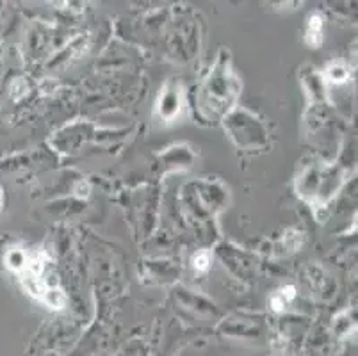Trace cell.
Segmentation results:
<instances>
[{"label":"cell","mask_w":358,"mask_h":356,"mask_svg":"<svg viewBox=\"0 0 358 356\" xmlns=\"http://www.w3.org/2000/svg\"><path fill=\"white\" fill-rule=\"evenodd\" d=\"M209 264H211V255H209L207 250L200 251L193 257V267L200 272H205L209 269Z\"/></svg>","instance_id":"3"},{"label":"cell","mask_w":358,"mask_h":356,"mask_svg":"<svg viewBox=\"0 0 358 356\" xmlns=\"http://www.w3.org/2000/svg\"><path fill=\"white\" fill-rule=\"evenodd\" d=\"M278 294H280V296L284 297L285 301H291V299H294L296 290H294V287H292V285H289V287H285V289H282Z\"/></svg>","instance_id":"4"},{"label":"cell","mask_w":358,"mask_h":356,"mask_svg":"<svg viewBox=\"0 0 358 356\" xmlns=\"http://www.w3.org/2000/svg\"><path fill=\"white\" fill-rule=\"evenodd\" d=\"M0 201H2V190H0Z\"/></svg>","instance_id":"6"},{"label":"cell","mask_w":358,"mask_h":356,"mask_svg":"<svg viewBox=\"0 0 358 356\" xmlns=\"http://www.w3.org/2000/svg\"><path fill=\"white\" fill-rule=\"evenodd\" d=\"M326 75L331 82H346L348 80V70H346L344 64H339V63L331 64V66L328 68Z\"/></svg>","instance_id":"2"},{"label":"cell","mask_w":358,"mask_h":356,"mask_svg":"<svg viewBox=\"0 0 358 356\" xmlns=\"http://www.w3.org/2000/svg\"><path fill=\"white\" fill-rule=\"evenodd\" d=\"M284 305H285V299L280 296V294H276V296L271 297V307H273L276 312H280L282 308H284Z\"/></svg>","instance_id":"5"},{"label":"cell","mask_w":358,"mask_h":356,"mask_svg":"<svg viewBox=\"0 0 358 356\" xmlns=\"http://www.w3.org/2000/svg\"><path fill=\"white\" fill-rule=\"evenodd\" d=\"M306 43L310 46H319L323 43V18L319 14H314L309 18L306 27Z\"/></svg>","instance_id":"1"}]
</instances>
